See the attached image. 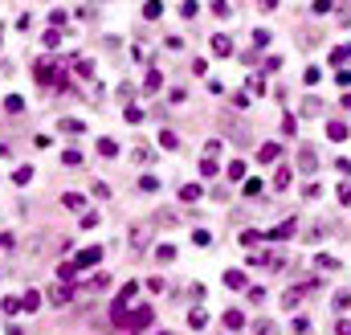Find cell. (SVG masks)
<instances>
[{
  "mask_svg": "<svg viewBox=\"0 0 351 335\" xmlns=\"http://www.w3.org/2000/svg\"><path fill=\"white\" fill-rule=\"evenodd\" d=\"M151 319H155L151 307H135L131 315H127V327H131V331H143V327H151Z\"/></svg>",
  "mask_w": 351,
  "mask_h": 335,
  "instance_id": "obj_1",
  "label": "cell"
},
{
  "mask_svg": "<svg viewBox=\"0 0 351 335\" xmlns=\"http://www.w3.org/2000/svg\"><path fill=\"white\" fill-rule=\"evenodd\" d=\"M98 262H102V246H90V250H82V254L74 258L78 270H90V266H98Z\"/></svg>",
  "mask_w": 351,
  "mask_h": 335,
  "instance_id": "obj_2",
  "label": "cell"
},
{
  "mask_svg": "<svg viewBox=\"0 0 351 335\" xmlns=\"http://www.w3.org/2000/svg\"><path fill=\"white\" fill-rule=\"evenodd\" d=\"M314 168H318V156H314V147H302V151H298V172H306V176H310Z\"/></svg>",
  "mask_w": 351,
  "mask_h": 335,
  "instance_id": "obj_3",
  "label": "cell"
},
{
  "mask_svg": "<svg viewBox=\"0 0 351 335\" xmlns=\"http://www.w3.org/2000/svg\"><path fill=\"white\" fill-rule=\"evenodd\" d=\"M294 229H298V221H294V217H290V221H282V225H278V229H270V233H266V237H270V241H286V237H294Z\"/></svg>",
  "mask_w": 351,
  "mask_h": 335,
  "instance_id": "obj_4",
  "label": "cell"
},
{
  "mask_svg": "<svg viewBox=\"0 0 351 335\" xmlns=\"http://www.w3.org/2000/svg\"><path fill=\"white\" fill-rule=\"evenodd\" d=\"M70 298H74V290H70L66 282H61V286H53V290H49V302H53V307H66Z\"/></svg>",
  "mask_w": 351,
  "mask_h": 335,
  "instance_id": "obj_5",
  "label": "cell"
},
{
  "mask_svg": "<svg viewBox=\"0 0 351 335\" xmlns=\"http://www.w3.org/2000/svg\"><path fill=\"white\" fill-rule=\"evenodd\" d=\"M212 53H216V57H229V53H233V37L216 33V37H212Z\"/></svg>",
  "mask_w": 351,
  "mask_h": 335,
  "instance_id": "obj_6",
  "label": "cell"
},
{
  "mask_svg": "<svg viewBox=\"0 0 351 335\" xmlns=\"http://www.w3.org/2000/svg\"><path fill=\"white\" fill-rule=\"evenodd\" d=\"M278 156H282V147H278V143H262V147H258V160H262V164H274Z\"/></svg>",
  "mask_w": 351,
  "mask_h": 335,
  "instance_id": "obj_7",
  "label": "cell"
},
{
  "mask_svg": "<svg viewBox=\"0 0 351 335\" xmlns=\"http://www.w3.org/2000/svg\"><path fill=\"white\" fill-rule=\"evenodd\" d=\"M298 302H302V286H290V290L282 294V307H286V311H294Z\"/></svg>",
  "mask_w": 351,
  "mask_h": 335,
  "instance_id": "obj_8",
  "label": "cell"
},
{
  "mask_svg": "<svg viewBox=\"0 0 351 335\" xmlns=\"http://www.w3.org/2000/svg\"><path fill=\"white\" fill-rule=\"evenodd\" d=\"M57 131H66V135H82V131H86V123H82V119H61Z\"/></svg>",
  "mask_w": 351,
  "mask_h": 335,
  "instance_id": "obj_9",
  "label": "cell"
},
{
  "mask_svg": "<svg viewBox=\"0 0 351 335\" xmlns=\"http://www.w3.org/2000/svg\"><path fill=\"white\" fill-rule=\"evenodd\" d=\"M327 139H347V123H339V119H331V123H327Z\"/></svg>",
  "mask_w": 351,
  "mask_h": 335,
  "instance_id": "obj_10",
  "label": "cell"
},
{
  "mask_svg": "<svg viewBox=\"0 0 351 335\" xmlns=\"http://www.w3.org/2000/svg\"><path fill=\"white\" fill-rule=\"evenodd\" d=\"M290 176H294L290 168H278V172H274V188H278V192H286V188H290Z\"/></svg>",
  "mask_w": 351,
  "mask_h": 335,
  "instance_id": "obj_11",
  "label": "cell"
},
{
  "mask_svg": "<svg viewBox=\"0 0 351 335\" xmlns=\"http://www.w3.org/2000/svg\"><path fill=\"white\" fill-rule=\"evenodd\" d=\"M225 286H229V290H245V274H241V270H229V274H225Z\"/></svg>",
  "mask_w": 351,
  "mask_h": 335,
  "instance_id": "obj_12",
  "label": "cell"
},
{
  "mask_svg": "<svg viewBox=\"0 0 351 335\" xmlns=\"http://www.w3.org/2000/svg\"><path fill=\"white\" fill-rule=\"evenodd\" d=\"M147 237H151V233H147V225H135V229H131V246H135V250H143V246H147Z\"/></svg>",
  "mask_w": 351,
  "mask_h": 335,
  "instance_id": "obj_13",
  "label": "cell"
},
{
  "mask_svg": "<svg viewBox=\"0 0 351 335\" xmlns=\"http://www.w3.org/2000/svg\"><path fill=\"white\" fill-rule=\"evenodd\" d=\"M225 327H229V331H241V327H245V315H241V311H225Z\"/></svg>",
  "mask_w": 351,
  "mask_h": 335,
  "instance_id": "obj_14",
  "label": "cell"
},
{
  "mask_svg": "<svg viewBox=\"0 0 351 335\" xmlns=\"http://www.w3.org/2000/svg\"><path fill=\"white\" fill-rule=\"evenodd\" d=\"M159 86H164V74H159V70H151V74H147V82H143V90H147V94H155Z\"/></svg>",
  "mask_w": 351,
  "mask_h": 335,
  "instance_id": "obj_15",
  "label": "cell"
},
{
  "mask_svg": "<svg viewBox=\"0 0 351 335\" xmlns=\"http://www.w3.org/2000/svg\"><path fill=\"white\" fill-rule=\"evenodd\" d=\"M327 233H331V225H327V221H318V225L306 229V241H318V237H327Z\"/></svg>",
  "mask_w": 351,
  "mask_h": 335,
  "instance_id": "obj_16",
  "label": "cell"
},
{
  "mask_svg": "<svg viewBox=\"0 0 351 335\" xmlns=\"http://www.w3.org/2000/svg\"><path fill=\"white\" fill-rule=\"evenodd\" d=\"M21 307H25V311H37V307H41V294H37V290H25Z\"/></svg>",
  "mask_w": 351,
  "mask_h": 335,
  "instance_id": "obj_17",
  "label": "cell"
},
{
  "mask_svg": "<svg viewBox=\"0 0 351 335\" xmlns=\"http://www.w3.org/2000/svg\"><path fill=\"white\" fill-rule=\"evenodd\" d=\"M61 204H66V208H86V196H82V192H66Z\"/></svg>",
  "mask_w": 351,
  "mask_h": 335,
  "instance_id": "obj_18",
  "label": "cell"
},
{
  "mask_svg": "<svg viewBox=\"0 0 351 335\" xmlns=\"http://www.w3.org/2000/svg\"><path fill=\"white\" fill-rule=\"evenodd\" d=\"M5 110H9V115H21V110H25V98H21V94H9V98H5Z\"/></svg>",
  "mask_w": 351,
  "mask_h": 335,
  "instance_id": "obj_19",
  "label": "cell"
},
{
  "mask_svg": "<svg viewBox=\"0 0 351 335\" xmlns=\"http://www.w3.org/2000/svg\"><path fill=\"white\" fill-rule=\"evenodd\" d=\"M98 156H106V160L119 156V143H114V139H98Z\"/></svg>",
  "mask_w": 351,
  "mask_h": 335,
  "instance_id": "obj_20",
  "label": "cell"
},
{
  "mask_svg": "<svg viewBox=\"0 0 351 335\" xmlns=\"http://www.w3.org/2000/svg\"><path fill=\"white\" fill-rule=\"evenodd\" d=\"M180 200H188V204L200 200V184H184V188H180Z\"/></svg>",
  "mask_w": 351,
  "mask_h": 335,
  "instance_id": "obj_21",
  "label": "cell"
},
{
  "mask_svg": "<svg viewBox=\"0 0 351 335\" xmlns=\"http://www.w3.org/2000/svg\"><path fill=\"white\" fill-rule=\"evenodd\" d=\"M339 62H351V45H339V49H331V66H339Z\"/></svg>",
  "mask_w": 351,
  "mask_h": 335,
  "instance_id": "obj_22",
  "label": "cell"
},
{
  "mask_svg": "<svg viewBox=\"0 0 351 335\" xmlns=\"http://www.w3.org/2000/svg\"><path fill=\"white\" fill-rule=\"evenodd\" d=\"M74 274H78V266H74V262H61V266H57V278H61V282H70Z\"/></svg>",
  "mask_w": 351,
  "mask_h": 335,
  "instance_id": "obj_23",
  "label": "cell"
},
{
  "mask_svg": "<svg viewBox=\"0 0 351 335\" xmlns=\"http://www.w3.org/2000/svg\"><path fill=\"white\" fill-rule=\"evenodd\" d=\"M314 266H318V270H339V262H335L331 254H318V258H314Z\"/></svg>",
  "mask_w": 351,
  "mask_h": 335,
  "instance_id": "obj_24",
  "label": "cell"
},
{
  "mask_svg": "<svg viewBox=\"0 0 351 335\" xmlns=\"http://www.w3.org/2000/svg\"><path fill=\"white\" fill-rule=\"evenodd\" d=\"M13 180H17V184H29V180H33V168H29V164H25V168H17V172H13Z\"/></svg>",
  "mask_w": 351,
  "mask_h": 335,
  "instance_id": "obj_25",
  "label": "cell"
},
{
  "mask_svg": "<svg viewBox=\"0 0 351 335\" xmlns=\"http://www.w3.org/2000/svg\"><path fill=\"white\" fill-rule=\"evenodd\" d=\"M155 258H159V262H172V258H176V246H155Z\"/></svg>",
  "mask_w": 351,
  "mask_h": 335,
  "instance_id": "obj_26",
  "label": "cell"
},
{
  "mask_svg": "<svg viewBox=\"0 0 351 335\" xmlns=\"http://www.w3.org/2000/svg\"><path fill=\"white\" fill-rule=\"evenodd\" d=\"M302 115H323V102H318V98H306V102H302Z\"/></svg>",
  "mask_w": 351,
  "mask_h": 335,
  "instance_id": "obj_27",
  "label": "cell"
},
{
  "mask_svg": "<svg viewBox=\"0 0 351 335\" xmlns=\"http://www.w3.org/2000/svg\"><path fill=\"white\" fill-rule=\"evenodd\" d=\"M188 323H192V327H196V331H200V327H204V323H208V315H204V311H200V307H196V311H192V315H188Z\"/></svg>",
  "mask_w": 351,
  "mask_h": 335,
  "instance_id": "obj_28",
  "label": "cell"
},
{
  "mask_svg": "<svg viewBox=\"0 0 351 335\" xmlns=\"http://www.w3.org/2000/svg\"><path fill=\"white\" fill-rule=\"evenodd\" d=\"M258 241H262L258 229H245V233H241V246H258Z\"/></svg>",
  "mask_w": 351,
  "mask_h": 335,
  "instance_id": "obj_29",
  "label": "cell"
},
{
  "mask_svg": "<svg viewBox=\"0 0 351 335\" xmlns=\"http://www.w3.org/2000/svg\"><path fill=\"white\" fill-rule=\"evenodd\" d=\"M229 180H245V164H241V160L229 164Z\"/></svg>",
  "mask_w": 351,
  "mask_h": 335,
  "instance_id": "obj_30",
  "label": "cell"
},
{
  "mask_svg": "<svg viewBox=\"0 0 351 335\" xmlns=\"http://www.w3.org/2000/svg\"><path fill=\"white\" fill-rule=\"evenodd\" d=\"M0 307H5V315H17V311H25V307H21V298H5Z\"/></svg>",
  "mask_w": 351,
  "mask_h": 335,
  "instance_id": "obj_31",
  "label": "cell"
},
{
  "mask_svg": "<svg viewBox=\"0 0 351 335\" xmlns=\"http://www.w3.org/2000/svg\"><path fill=\"white\" fill-rule=\"evenodd\" d=\"M135 164H151V147H143V143L135 147Z\"/></svg>",
  "mask_w": 351,
  "mask_h": 335,
  "instance_id": "obj_32",
  "label": "cell"
},
{
  "mask_svg": "<svg viewBox=\"0 0 351 335\" xmlns=\"http://www.w3.org/2000/svg\"><path fill=\"white\" fill-rule=\"evenodd\" d=\"M159 143H164V147H180V139H176V131H159Z\"/></svg>",
  "mask_w": 351,
  "mask_h": 335,
  "instance_id": "obj_33",
  "label": "cell"
},
{
  "mask_svg": "<svg viewBox=\"0 0 351 335\" xmlns=\"http://www.w3.org/2000/svg\"><path fill=\"white\" fill-rule=\"evenodd\" d=\"M61 164H70V168H78V164H82V151H66V156H61Z\"/></svg>",
  "mask_w": 351,
  "mask_h": 335,
  "instance_id": "obj_34",
  "label": "cell"
},
{
  "mask_svg": "<svg viewBox=\"0 0 351 335\" xmlns=\"http://www.w3.org/2000/svg\"><path fill=\"white\" fill-rule=\"evenodd\" d=\"M139 188H143V192H155V188H159V180H155V176H143V180H139Z\"/></svg>",
  "mask_w": 351,
  "mask_h": 335,
  "instance_id": "obj_35",
  "label": "cell"
},
{
  "mask_svg": "<svg viewBox=\"0 0 351 335\" xmlns=\"http://www.w3.org/2000/svg\"><path fill=\"white\" fill-rule=\"evenodd\" d=\"M335 307H339V311H347V307H351V294H347V290H339V294H335Z\"/></svg>",
  "mask_w": 351,
  "mask_h": 335,
  "instance_id": "obj_36",
  "label": "cell"
},
{
  "mask_svg": "<svg viewBox=\"0 0 351 335\" xmlns=\"http://www.w3.org/2000/svg\"><path fill=\"white\" fill-rule=\"evenodd\" d=\"M192 241H196V246H208L212 233H208V229H196V233H192Z\"/></svg>",
  "mask_w": 351,
  "mask_h": 335,
  "instance_id": "obj_37",
  "label": "cell"
},
{
  "mask_svg": "<svg viewBox=\"0 0 351 335\" xmlns=\"http://www.w3.org/2000/svg\"><path fill=\"white\" fill-rule=\"evenodd\" d=\"M159 13H164V5H143V17H147V21H155Z\"/></svg>",
  "mask_w": 351,
  "mask_h": 335,
  "instance_id": "obj_38",
  "label": "cell"
},
{
  "mask_svg": "<svg viewBox=\"0 0 351 335\" xmlns=\"http://www.w3.org/2000/svg\"><path fill=\"white\" fill-rule=\"evenodd\" d=\"M78 74H82V78H90V74H94V62H86V57H78Z\"/></svg>",
  "mask_w": 351,
  "mask_h": 335,
  "instance_id": "obj_39",
  "label": "cell"
},
{
  "mask_svg": "<svg viewBox=\"0 0 351 335\" xmlns=\"http://www.w3.org/2000/svg\"><path fill=\"white\" fill-rule=\"evenodd\" d=\"M127 123H143V110L139 106H127Z\"/></svg>",
  "mask_w": 351,
  "mask_h": 335,
  "instance_id": "obj_40",
  "label": "cell"
},
{
  "mask_svg": "<svg viewBox=\"0 0 351 335\" xmlns=\"http://www.w3.org/2000/svg\"><path fill=\"white\" fill-rule=\"evenodd\" d=\"M262 192V180H245V196H258Z\"/></svg>",
  "mask_w": 351,
  "mask_h": 335,
  "instance_id": "obj_41",
  "label": "cell"
},
{
  "mask_svg": "<svg viewBox=\"0 0 351 335\" xmlns=\"http://www.w3.org/2000/svg\"><path fill=\"white\" fill-rule=\"evenodd\" d=\"M294 331H298V335H310V319L298 315V319H294Z\"/></svg>",
  "mask_w": 351,
  "mask_h": 335,
  "instance_id": "obj_42",
  "label": "cell"
},
{
  "mask_svg": "<svg viewBox=\"0 0 351 335\" xmlns=\"http://www.w3.org/2000/svg\"><path fill=\"white\" fill-rule=\"evenodd\" d=\"M258 335H278V327H274L270 319H262V323H258Z\"/></svg>",
  "mask_w": 351,
  "mask_h": 335,
  "instance_id": "obj_43",
  "label": "cell"
},
{
  "mask_svg": "<svg viewBox=\"0 0 351 335\" xmlns=\"http://www.w3.org/2000/svg\"><path fill=\"white\" fill-rule=\"evenodd\" d=\"M200 172L204 176H216V160H200Z\"/></svg>",
  "mask_w": 351,
  "mask_h": 335,
  "instance_id": "obj_44",
  "label": "cell"
},
{
  "mask_svg": "<svg viewBox=\"0 0 351 335\" xmlns=\"http://www.w3.org/2000/svg\"><path fill=\"white\" fill-rule=\"evenodd\" d=\"M335 335H351V319H339L335 323Z\"/></svg>",
  "mask_w": 351,
  "mask_h": 335,
  "instance_id": "obj_45",
  "label": "cell"
},
{
  "mask_svg": "<svg viewBox=\"0 0 351 335\" xmlns=\"http://www.w3.org/2000/svg\"><path fill=\"white\" fill-rule=\"evenodd\" d=\"M339 200H343V204H351V184H339Z\"/></svg>",
  "mask_w": 351,
  "mask_h": 335,
  "instance_id": "obj_46",
  "label": "cell"
},
{
  "mask_svg": "<svg viewBox=\"0 0 351 335\" xmlns=\"http://www.w3.org/2000/svg\"><path fill=\"white\" fill-rule=\"evenodd\" d=\"M159 335H172V331H159Z\"/></svg>",
  "mask_w": 351,
  "mask_h": 335,
  "instance_id": "obj_47",
  "label": "cell"
}]
</instances>
